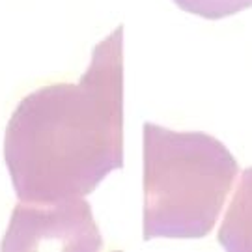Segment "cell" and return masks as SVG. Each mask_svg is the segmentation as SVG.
I'll list each match as a JSON object with an SVG mask.
<instances>
[{
    "instance_id": "obj_1",
    "label": "cell",
    "mask_w": 252,
    "mask_h": 252,
    "mask_svg": "<svg viewBox=\"0 0 252 252\" xmlns=\"http://www.w3.org/2000/svg\"><path fill=\"white\" fill-rule=\"evenodd\" d=\"M4 162L17 200L86 198L124 166V27L94 47L77 82L27 94L4 133Z\"/></svg>"
},
{
    "instance_id": "obj_2",
    "label": "cell",
    "mask_w": 252,
    "mask_h": 252,
    "mask_svg": "<svg viewBox=\"0 0 252 252\" xmlns=\"http://www.w3.org/2000/svg\"><path fill=\"white\" fill-rule=\"evenodd\" d=\"M144 239H200L220 217L239 174L220 140L144 124Z\"/></svg>"
},
{
    "instance_id": "obj_3",
    "label": "cell",
    "mask_w": 252,
    "mask_h": 252,
    "mask_svg": "<svg viewBox=\"0 0 252 252\" xmlns=\"http://www.w3.org/2000/svg\"><path fill=\"white\" fill-rule=\"evenodd\" d=\"M4 252L25 251H99L103 237L90 204L71 198L54 204L19 200L0 243Z\"/></svg>"
},
{
    "instance_id": "obj_4",
    "label": "cell",
    "mask_w": 252,
    "mask_h": 252,
    "mask_svg": "<svg viewBox=\"0 0 252 252\" xmlns=\"http://www.w3.org/2000/svg\"><path fill=\"white\" fill-rule=\"evenodd\" d=\"M219 243L230 252H252V168L241 172L222 217Z\"/></svg>"
},
{
    "instance_id": "obj_5",
    "label": "cell",
    "mask_w": 252,
    "mask_h": 252,
    "mask_svg": "<svg viewBox=\"0 0 252 252\" xmlns=\"http://www.w3.org/2000/svg\"><path fill=\"white\" fill-rule=\"evenodd\" d=\"M178 8L190 15L217 21L252 8V0H172Z\"/></svg>"
}]
</instances>
